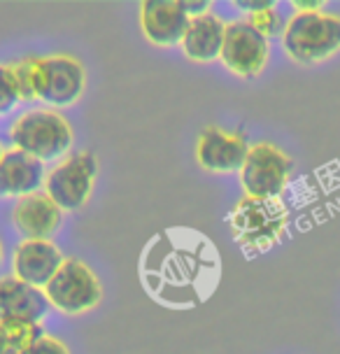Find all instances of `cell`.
<instances>
[{"label":"cell","mask_w":340,"mask_h":354,"mask_svg":"<svg viewBox=\"0 0 340 354\" xmlns=\"http://www.w3.org/2000/svg\"><path fill=\"white\" fill-rule=\"evenodd\" d=\"M10 140L15 149L33 156L40 163H49L66 159L75 142V131L59 110L35 107L12 122Z\"/></svg>","instance_id":"cell-1"},{"label":"cell","mask_w":340,"mask_h":354,"mask_svg":"<svg viewBox=\"0 0 340 354\" xmlns=\"http://www.w3.org/2000/svg\"><path fill=\"white\" fill-rule=\"evenodd\" d=\"M285 54L299 66H317L340 52V17L329 12H296L282 33Z\"/></svg>","instance_id":"cell-2"},{"label":"cell","mask_w":340,"mask_h":354,"mask_svg":"<svg viewBox=\"0 0 340 354\" xmlns=\"http://www.w3.org/2000/svg\"><path fill=\"white\" fill-rule=\"evenodd\" d=\"M231 231L247 252L261 254L280 243L289 224L287 207L278 201L247 198L238 201L231 210Z\"/></svg>","instance_id":"cell-3"},{"label":"cell","mask_w":340,"mask_h":354,"mask_svg":"<svg viewBox=\"0 0 340 354\" xmlns=\"http://www.w3.org/2000/svg\"><path fill=\"white\" fill-rule=\"evenodd\" d=\"M292 156L273 142L249 145L247 159L240 168V187L247 198L278 201L292 177Z\"/></svg>","instance_id":"cell-4"},{"label":"cell","mask_w":340,"mask_h":354,"mask_svg":"<svg viewBox=\"0 0 340 354\" xmlns=\"http://www.w3.org/2000/svg\"><path fill=\"white\" fill-rule=\"evenodd\" d=\"M98 177V159L91 151L66 156L45 177V194L63 212L82 210L91 201Z\"/></svg>","instance_id":"cell-5"},{"label":"cell","mask_w":340,"mask_h":354,"mask_svg":"<svg viewBox=\"0 0 340 354\" xmlns=\"http://www.w3.org/2000/svg\"><path fill=\"white\" fill-rule=\"evenodd\" d=\"M45 296L54 310L77 317L98 306L103 299V287L98 275L84 261L66 259L52 282L45 287Z\"/></svg>","instance_id":"cell-6"},{"label":"cell","mask_w":340,"mask_h":354,"mask_svg":"<svg viewBox=\"0 0 340 354\" xmlns=\"http://www.w3.org/2000/svg\"><path fill=\"white\" fill-rule=\"evenodd\" d=\"M86 71L79 59L68 54L40 56L37 75V100L47 103L52 110L75 105L84 96Z\"/></svg>","instance_id":"cell-7"},{"label":"cell","mask_w":340,"mask_h":354,"mask_svg":"<svg viewBox=\"0 0 340 354\" xmlns=\"http://www.w3.org/2000/svg\"><path fill=\"white\" fill-rule=\"evenodd\" d=\"M270 59L268 40L259 30L252 28L247 19H238V21L226 24L224 47L219 61L224 68L243 80L259 77L266 71Z\"/></svg>","instance_id":"cell-8"},{"label":"cell","mask_w":340,"mask_h":354,"mask_svg":"<svg viewBox=\"0 0 340 354\" xmlns=\"http://www.w3.org/2000/svg\"><path fill=\"white\" fill-rule=\"evenodd\" d=\"M249 142L243 131H226L219 126H207L198 136L196 161L205 173L229 175L240 173L247 159Z\"/></svg>","instance_id":"cell-9"},{"label":"cell","mask_w":340,"mask_h":354,"mask_svg":"<svg viewBox=\"0 0 340 354\" xmlns=\"http://www.w3.org/2000/svg\"><path fill=\"white\" fill-rule=\"evenodd\" d=\"M189 17L180 0H144L140 5V28L154 47L170 49L185 40Z\"/></svg>","instance_id":"cell-10"},{"label":"cell","mask_w":340,"mask_h":354,"mask_svg":"<svg viewBox=\"0 0 340 354\" xmlns=\"http://www.w3.org/2000/svg\"><path fill=\"white\" fill-rule=\"evenodd\" d=\"M66 257L52 240H21L12 254L15 277L35 289H45Z\"/></svg>","instance_id":"cell-11"},{"label":"cell","mask_w":340,"mask_h":354,"mask_svg":"<svg viewBox=\"0 0 340 354\" xmlns=\"http://www.w3.org/2000/svg\"><path fill=\"white\" fill-rule=\"evenodd\" d=\"M63 210L45 192L19 198L12 210V224L21 233L23 240H49L59 231Z\"/></svg>","instance_id":"cell-12"},{"label":"cell","mask_w":340,"mask_h":354,"mask_svg":"<svg viewBox=\"0 0 340 354\" xmlns=\"http://www.w3.org/2000/svg\"><path fill=\"white\" fill-rule=\"evenodd\" d=\"M45 289L17 280L15 275L0 280V319L21 322V324H40L49 313Z\"/></svg>","instance_id":"cell-13"},{"label":"cell","mask_w":340,"mask_h":354,"mask_svg":"<svg viewBox=\"0 0 340 354\" xmlns=\"http://www.w3.org/2000/svg\"><path fill=\"white\" fill-rule=\"evenodd\" d=\"M45 163L19 149L5 151L0 159V198H26L45 189Z\"/></svg>","instance_id":"cell-14"},{"label":"cell","mask_w":340,"mask_h":354,"mask_svg":"<svg viewBox=\"0 0 340 354\" xmlns=\"http://www.w3.org/2000/svg\"><path fill=\"white\" fill-rule=\"evenodd\" d=\"M224 35H226V24L212 12H207L203 17L189 19V26L182 40V52L189 61L193 63H212L219 61L224 47Z\"/></svg>","instance_id":"cell-15"},{"label":"cell","mask_w":340,"mask_h":354,"mask_svg":"<svg viewBox=\"0 0 340 354\" xmlns=\"http://www.w3.org/2000/svg\"><path fill=\"white\" fill-rule=\"evenodd\" d=\"M45 333L40 324L0 319V354H26L28 347L37 343Z\"/></svg>","instance_id":"cell-16"},{"label":"cell","mask_w":340,"mask_h":354,"mask_svg":"<svg viewBox=\"0 0 340 354\" xmlns=\"http://www.w3.org/2000/svg\"><path fill=\"white\" fill-rule=\"evenodd\" d=\"M19 98L21 103H33L37 100V75H40V56H26V59L12 63Z\"/></svg>","instance_id":"cell-17"},{"label":"cell","mask_w":340,"mask_h":354,"mask_svg":"<svg viewBox=\"0 0 340 354\" xmlns=\"http://www.w3.org/2000/svg\"><path fill=\"white\" fill-rule=\"evenodd\" d=\"M19 103H21V98H19L12 63H0V117L10 115Z\"/></svg>","instance_id":"cell-18"},{"label":"cell","mask_w":340,"mask_h":354,"mask_svg":"<svg viewBox=\"0 0 340 354\" xmlns=\"http://www.w3.org/2000/svg\"><path fill=\"white\" fill-rule=\"evenodd\" d=\"M247 24L252 28L259 30L266 40H270V37H278V35L282 37V33H285V21H282L280 12L275 10V5H273V8H268V10L256 12V15H249Z\"/></svg>","instance_id":"cell-19"},{"label":"cell","mask_w":340,"mask_h":354,"mask_svg":"<svg viewBox=\"0 0 340 354\" xmlns=\"http://www.w3.org/2000/svg\"><path fill=\"white\" fill-rule=\"evenodd\" d=\"M26 354H70V352H68V347L63 345V340L52 338V336H42L37 343L28 347Z\"/></svg>","instance_id":"cell-20"},{"label":"cell","mask_w":340,"mask_h":354,"mask_svg":"<svg viewBox=\"0 0 340 354\" xmlns=\"http://www.w3.org/2000/svg\"><path fill=\"white\" fill-rule=\"evenodd\" d=\"M236 5L238 10H243V12H247V17L249 15H256V12H261V10H268V8H273V0H236Z\"/></svg>","instance_id":"cell-21"},{"label":"cell","mask_w":340,"mask_h":354,"mask_svg":"<svg viewBox=\"0 0 340 354\" xmlns=\"http://www.w3.org/2000/svg\"><path fill=\"white\" fill-rule=\"evenodd\" d=\"M180 3H182V8H185L189 19L203 17V15L210 12V3H207V0H198V3H191V0H180Z\"/></svg>","instance_id":"cell-22"},{"label":"cell","mask_w":340,"mask_h":354,"mask_svg":"<svg viewBox=\"0 0 340 354\" xmlns=\"http://www.w3.org/2000/svg\"><path fill=\"white\" fill-rule=\"evenodd\" d=\"M296 12H322L324 3L322 0H294Z\"/></svg>","instance_id":"cell-23"},{"label":"cell","mask_w":340,"mask_h":354,"mask_svg":"<svg viewBox=\"0 0 340 354\" xmlns=\"http://www.w3.org/2000/svg\"><path fill=\"white\" fill-rule=\"evenodd\" d=\"M3 257H5V250H3V240H0V263H3Z\"/></svg>","instance_id":"cell-24"},{"label":"cell","mask_w":340,"mask_h":354,"mask_svg":"<svg viewBox=\"0 0 340 354\" xmlns=\"http://www.w3.org/2000/svg\"><path fill=\"white\" fill-rule=\"evenodd\" d=\"M5 156V149H3V145H0V159H3Z\"/></svg>","instance_id":"cell-25"}]
</instances>
